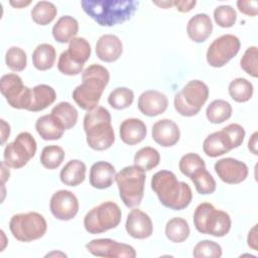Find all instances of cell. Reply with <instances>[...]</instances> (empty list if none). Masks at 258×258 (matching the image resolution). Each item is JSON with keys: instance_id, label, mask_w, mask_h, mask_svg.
I'll return each instance as SVG.
<instances>
[{"instance_id": "6da1fadb", "label": "cell", "mask_w": 258, "mask_h": 258, "mask_svg": "<svg viewBox=\"0 0 258 258\" xmlns=\"http://www.w3.org/2000/svg\"><path fill=\"white\" fill-rule=\"evenodd\" d=\"M151 188L159 202L165 208L180 211L188 207L192 199L190 186L177 180L175 174L169 170H159L151 178Z\"/></svg>"}, {"instance_id": "7a4b0ae2", "label": "cell", "mask_w": 258, "mask_h": 258, "mask_svg": "<svg viewBox=\"0 0 258 258\" xmlns=\"http://www.w3.org/2000/svg\"><path fill=\"white\" fill-rule=\"evenodd\" d=\"M83 10L101 26H113L129 20L139 2L134 0H83Z\"/></svg>"}, {"instance_id": "3957f363", "label": "cell", "mask_w": 258, "mask_h": 258, "mask_svg": "<svg viewBox=\"0 0 258 258\" xmlns=\"http://www.w3.org/2000/svg\"><path fill=\"white\" fill-rule=\"evenodd\" d=\"M110 80L109 71L98 63H93L82 73V84L73 91V99L86 111L97 107L104 89Z\"/></svg>"}, {"instance_id": "277c9868", "label": "cell", "mask_w": 258, "mask_h": 258, "mask_svg": "<svg viewBox=\"0 0 258 258\" xmlns=\"http://www.w3.org/2000/svg\"><path fill=\"white\" fill-rule=\"evenodd\" d=\"M84 130L88 145L98 151L110 148L115 141L114 129L111 125L110 112L102 106H97L86 113Z\"/></svg>"}, {"instance_id": "5b68a950", "label": "cell", "mask_w": 258, "mask_h": 258, "mask_svg": "<svg viewBox=\"0 0 258 258\" xmlns=\"http://www.w3.org/2000/svg\"><path fill=\"white\" fill-rule=\"evenodd\" d=\"M145 179V170L135 164L126 166L116 173L115 180L118 185L119 196L126 207L136 208L141 204Z\"/></svg>"}, {"instance_id": "8992f818", "label": "cell", "mask_w": 258, "mask_h": 258, "mask_svg": "<svg viewBox=\"0 0 258 258\" xmlns=\"http://www.w3.org/2000/svg\"><path fill=\"white\" fill-rule=\"evenodd\" d=\"M194 225L202 234L224 237L229 233L232 222L228 213L217 210L210 203H202L195 210Z\"/></svg>"}, {"instance_id": "52a82bcc", "label": "cell", "mask_w": 258, "mask_h": 258, "mask_svg": "<svg viewBox=\"0 0 258 258\" xmlns=\"http://www.w3.org/2000/svg\"><path fill=\"white\" fill-rule=\"evenodd\" d=\"M209 98L208 86L200 80H191L174 96V109L181 116L197 115Z\"/></svg>"}, {"instance_id": "ba28073f", "label": "cell", "mask_w": 258, "mask_h": 258, "mask_svg": "<svg viewBox=\"0 0 258 258\" xmlns=\"http://www.w3.org/2000/svg\"><path fill=\"white\" fill-rule=\"evenodd\" d=\"M122 218L119 206L111 201L91 209L84 218V227L90 234H101L116 228Z\"/></svg>"}, {"instance_id": "9c48e42d", "label": "cell", "mask_w": 258, "mask_h": 258, "mask_svg": "<svg viewBox=\"0 0 258 258\" xmlns=\"http://www.w3.org/2000/svg\"><path fill=\"white\" fill-rule=\"evenodd\" d=\"M9 229L13 237L20 242H31L44 236L47 224L42 215L37 212H28L12 216Z\"/></svg>"}, {"instance_id": "30bf717a", "label": "cell", "mask_w": 258, "mask_h": 258, "mask_svg": "<svg viewBox=\"0 0 258 258\" xmlns=\"http://www.w3.org/2000/svg\"><path fill=\"white\" fill-rule=\"evenodd\" d=\"M36 141L29 132L19 133L14 141L8 143L3 152L4 163L8 167L21 168L35 155Z\"/></svg>"}, {"instance_id": "8fae6325", "label": "cell", "mask_w": 258, "mask_h": 258, "mask_svg": "<svg viewBox=\"0 0 258 258\" xmlns=\"http://www.w3.org/2000/svg\"><path fill=\"white\" fill-rule=\"evenodd\" d=\"M0 91L12 108L28 110L32 89L24 86L17 74L4 75L0 80Z\"/></svg>"}, {"instance_id": "7c38bea8", "label": "cell", "mask_w": 258, "mask_h": 258, "mask_svg": "<svg viewBox=\"0 0 258 258\" xmlns=\"http://www.w3.org/2000/svg\"><path fill=\"white\" fill-rule=\"evenodd\" d=\"M240 46V39L236 35H221L209 45L207 61L213 68H222L239 52Z\"/></svg>"}, {"instance_id": "4fadbf2b", "label": "cell", "mask_w": 258, "mask_h": 258, "mask_svg": "<svg viewBox=\"0 0 258 258\" xmlns=\"http://www.w3.org/2000/svg\"><path fill=\"white\" fill-rule=\"evenodd\" d=\"M89 253L97 257L105 258H135V249L125 243H120L109 238L91 240L86 244Z\"/></svg>"}, {"instance_id": "5bb4252c", "label": "cell", "mask_w": 258, "mask_h": 258, "mask_svg": "<svg viewBox=\"0 0 258 258\" xmlns=\"http://www.w3.org/2000/svg\"><path fill=\"white\" fill-rule=\"evenodd\" d=\"M49 209L54 218L60 221H70L79 212V201L75 194L67 189L55 191L49 203Z\"/></svg>"}, {"instance_id": "9a60e30c", "label": "cell", "mask_w": 258, "mask_h": 258, "mask_svg": "<svg viewBox=\"0 0 258 258\" xmlns=\"http://www.w3.org/2000/svg\"><path fill=\"white\" fill-rule=\"evenodd\" d=\"M215 171L224 182L237 184L246 179L249 170L243 161L232 157H225L215 163Z\"/></svg>"}, {"instance_id": "2e32d148", "label": "cell", "mask_w": 258, "mask_h": 258, "mask_svg": "<svg viewBox=\"0 0 258 258\" xmlns=\"http://www.w3.org/2000/svg\"><path fill=\"white\" fill-rule=\"evenodd\" d=\"M126 232L134 239L143 240L153 233V225L150 217L139 209H133L127 216L125 224Z\"/></svg>"}, {"instance_id": "e0dca14e", "label": "cell", "mask_w": 258, "mask_h": 258, "mask_svg": "<svg viewBox=\"0 0 258 258\" xmlns=\"http://www.w3.org/2000/svg\"><path fill=\"white\" fill-rule=\"evenodd\" d=\"M137 106L143 115L154 117L165 112L168 100L163 93L156 90H148L139 96Z\"/></svg>"}, {"instance_id": "ac0fdd59", "label": "cell", "mask_w": 258, "mask_h": 258, "mask_svg": "<svg viewBox=\"0 0 258 258\" xmlns=\"http://www.w3.org/2000/svg\"><path fill=\"white\" fill-rule=\"evenodd\" d=\"M179 137V128L170 119L158 120L152 126V138L160 146L171 147L178 142Z\"/></svg>"}, {"instance_id": "d6986e66", "label": "cell", "mask_w": 258, "mask_h": 258, "mask_svg": "<svg viewBox=\"0 0 258 258\" xmlns=\"http://www.w3.org/2000/svg\"><path fill=\"white\" fill-rule=\"evenodd\" d=\"M234 148V143L225 128L207 136L203 143V150L210 157L221 156Z\"/></svg>"}, {"instance_id": "ffe728a7", "label": "cell", "mask_w": 258, "mask_h": 258, "mask_svg": "<svg viewBox=\"0 0 258 258\" xmlns=\"http://www.w3.org/2000/svg\"><path fill=\"white\" fill-rule=\"evenodd\" d=\"M123 52L121 39L114 34L101 35L96 43V54L105 62L116 61Z\"/></svg>"}, {"instance_id": "44dd1931", "label": "cell", "mask_w": 258, "mask_h": 258, "mask_svg": "<svg viewBox=\"0 0 258 258\" xmlns=\"http://www.w3.org/2000/svg\"><path fill=\"white\" fill-rule=\"evenodd\" d=\"M115 167L107 161H97L90 169V184L98 189H105L112 185L115 179Z\"/></svg>"}, {"instance_id": "7402d4cb", "label": "cell", "mask_w": 258, "mask_h": 258, "mask_svg": "<svg viewBox=\"0 0 258 258\" xmlns=\"http://www.w3.org/2000/svg\"><path fill=\"white\" fill-rule=\"evenodd\" d=\"M121 140L128 145L140 143L147 134L145 123L138 118L125 119L119 128Z\"/></svg>"}, {"instance_id": "603a6c76", "label": "cell", "mask_w": 258, "mask_h": 258, "mask_svg": "<svg viewBox=\"0 0 258 258\" xmlns=\"http://www.w3.org/2000/svg\"><path fill=\"white\" fill-rule=\"evenodd\" d=\"M213 31V23L206 13L194 15L187 22L186 32L188 37L195 42L205 41Z\"/></svg>"}, {"instance_id": "cb8c5ba5", "label": "cell", "mask_w": 258, "mask_h": 258, "mask_svg": "<svg viewBox=\"0 0 258 258\" xmlns=\"http://www.w3.org/2000/svg\"><path fill=\"white\" fill-rule=\"evenodd\" d=\"M35 129L43 140H57L66 130L61 122L51 113L39 117L35 122Z\"/></svg>"}, {"instance_id": "d4e9b609", "label": "cell", "mask_w": 258, "mask_h": 258, "mask_svg": "<svg viewBox=\"0 0 258 258\" xmlns=\"http://www.w3.org/2000/svg\"><path fill=\"white\" fill-rule=\"evenodd\" d=\"M56 99V93L54 89L48 85L40 84L32 88L31 102L28 108L30 112L42 111L51 105Z\"/></svg>"}, {"instance_id": "484cf974", "label": "cell", "mask_w": 258, "mask_h": 258, "mask_svg": "<svg viewBox=\"0 0 258 258\" xmlns=\"http://www.w3.org/2000/svg\"><path fill=\"white\" fill-rule=\"evenodd\" d=\"M79 31V23L70 15L61 16L52 27V36L59 43L71 41Z\"/></svg>"}, {"instance_id": "4316f807", "label": "cell", "mask_w": 258, "mask_h": 258, "mask_svg": "<svg viewBox=\"0 0 258 258\" xmlns=\"http://www.w3.org/2000/svg\"><path fill=\"white\" fill-rule=\"evenodd\" d=\"M86 164L79 159L70 160L60 170L61 182L69 186H77L86 178Z\"/></svg>"}, {"instance_id": "83f0119b", "label": "cell", "mask_w": 258, "mask_h": 258, "mask_svg": "<svg viewBox=\"0 0 258 258\" xmlns=\"http://www.w3.org/2000/svg\"><path fill=\"white\" fill-rule=\"evenodd\" d=\"M56 51L49 43L38 44L32 52V63L38 71H47L54 64Z\"/></svg>"}, {"instance_id": "f1b7e54d", "label": "cell", "mask_w": 258, "mask_h": 258, "mask_svg": "<svg viewBox=\"0 0 258 258\" xmlns=\"http://www.w3.org/2000/svg\"><path fill=\"white\" fill-rule=\"evenodd\" d=\"M190 233L188 223L185 219L175 217L170 219L165 225V236L173 243H181L185 241Z\"/></svg>"}, {"instance_id": "f546056e", "label": "cell", "mask_w": 258, "mask_h": 258, "mask_svg": "<svg viewBox=\"0 0 258 258\" xmlns=\"http://www.w3.org/2000/svg\"><path fill=\"white\" fill-rule=\"evenodd\" d=\"M232 106L229 102L218 99L212 101L206 110L207 119L213 124H220L232 116Z\"/></svg>"}, {"instance_id": "4dcf8cb0", "label": "cell", "mask_w": 258, "mask_h": 258, "mask_svg": "<svg viewBox=\"0 0 258 258\" xmlns=\"http://www.w3.org/2000/svg\"><path fill=\"white\" fill-rule=\"evenodd\" d=\"M66 51L74 61L85 64L91 56V45L84 37H74Z\"/></svg>"}, {"instance_id": "1f68e13d", "label": "cell", "mask_w": 258, "mask_h": 258, "mask_svg": "<svg viewBox=\"0 0 258 258\" xmlns=\"http://www.w3.org/2000/svg\"><path fill=\"white\" fill-rule=\"evenodd\" d=\"M228 91L230 97L234 101L238 103H244L251 99L253 95V85L247 79L237 78L231 81Z\"/></svg>"}, {"instance_id": "d6a6232c", "label": "cell", "mask_w": 258, "mask_h": 258, "mask_svg": "<svg viewBox=\"0 0 258 258\" xmlns=\"http://www.w3.org/2000/svg\"><path fill=\"white\" fill-rule=\"evenodd\" d=\"M57 9L52 2L39 1L31 9L32 20L39 25H47L56 16Z\"/></svg>"}, {"instance_id": "836d02e7", "label": "cell", "mask_w": 258, "mask_h": 258, "mask_svg": "<svg viewBox=\"0 0 258 258\" xmlns=\"http://www.w3.org/2000/svg\"><path fill=\"white\" fill-rule=\"evenodd\" d=\"M51 114L61 122L66 130L73 128L77 124L79 117L78 110L69 102H59L56 104L52 108Z\"/></svg>"}, {"instance_id": "e575fe53", "label": "cell", "mask_w": 258, "mask_h": 258, "mask_svg": "<svg viewBox=\"0 0 258 258\" xmlns=\"http://www.w3.org/2000/svg\"><path fill=\"white\" fill-rule=\"evenodd\" d=\"M189 178L194 182L197 191L201 195H211L216 190V181L206 167L198 168Z\"/></svg>"}, {"instance_id": "d590c367", "label": "cell", "mask_w": 258, "mask_h": 258, "mask_svg": "<svg viewBox=\"0 0 258 258\" xmlns=\"http://www.w3.org/2000/svg\"><path fill=\"white\" fill-rule=\"evenodd\" d=\"M160 154L157 149L145 146L140 148L134 155V164L144 170H151L159 164Z\"/></svg>"}, {"instance_id": "8d00e7d4", "label": "cell", "mask_w": 258, "mask_h": 258, "mask_svg": "<svg viewBox=\"0 0 258 258\" xmlns=\"http://www.w3.org/2000/svg\"><path fill=\"white\" fill-rule=\"evenodd\" d=\"M66 156L64 150L58 145L45 146L40 154V162L47 169L57 168Z\"/></svg>"}, {"instance_id": "74e56055", "label": "cell", "mask_w": 258, "mask_h": 258, "mask_svg": "<svg viewBox=\"0 0 258 258\" xmlns=\"http://www.w3.org/2000/svg\"><path fill=\"white\" fill-rule=\"evenodd\" d=\"M134 101V93L131 89L126 87H119L114 89L109 97V105L116 110H123L132 105Z\"/></svg>"}, {"instance_id": "f35d334b", "label": "cell", "mask_w": 258, "mask_h": 258, "mask_svg": "<svg viewBox=\"0 0 258 258\" xmlns=\"http://www.w3.org/2000/svg\"><path fill=\"white\" fill-rule=\"evenodd\" d=\"M5 62L11 71L21 72L26 68L27 64L26 52L18 46H11L6 51Z\"/></svg>"}, {"instance_id": "ab89813d", "label": "cell", "mask_w": 258, "mask_h": 258, "mask_svg": "<svg viewBox=\"0 0 258 258\" xmlns=\"http://www.w3.org/2000/svg\"><path fill=\"white\" fill-rule=\"evenodd\" d=\"M222 254V247L211 240L200 241L192 251V255L196 258H220Z\"/></svg>"}, {"instance_id": "60d3db41", "label": "cell", "mask_w": 258, "mask_h": 258, "mask_svg": "<svg viewBox=\"0 0 258 258\" xmlns=\"http://www.w3.org/2000/svg\"><path fill=\"white\" fill-rule=\"evenodd\" d=\"M178 167L182 174L189 177L194 173V171H196L198 168L206 167V163H205V160L199 154L189 152L184 154L180 158Z\"/></svg>"}, {"instance_id": "b9f144b4", "label": "cell", "mask_w": 258, "mask_h": 258, "mask_svg": "<svg viewBox=\"0 0 258 258\" xmlns=\"http://www.w3.org/2000/svg\"><path fill=\"white\" fill-rule=\"evenodd\" d=\"M215 22L221 27H232L237 19L236 10L230 5H220L214 10Z\"/></svg>"}, {"instance_id": "7bdbcfd3", "label": "cell", "mask_w": 258, "mask_h": 258, "mask_svg": "<svg viewBox=\"0 0 258 258\" xmlns=\"http://www.w3.org/2000/svg\"><path fill=\"white\" fill-rule=\"evenodd\" d=\"M241 69L253 78L258 76V49L257 46L248 47L240 60Z\"/></svg>"}, {"instance_id": "ee69618b", "label": "cell", "mask_w": 258, "mask_h": 258, "mask_svg": "<svg viewBox=\"0 0 258 258\" xmlns=\"http://www.w3.org/2000/svg\"><path fill=\"white\" fill-rule=\"evenodd\" d=\"M84 64H80L74 61L67 53V51H62L58 57L57 69L58 71L67 76H77L82 73Z\"/></svg>"}, {"instance_id": "f6af8a7d", "label": "cell", "mask_w": 258, "mask_h": 258, "mask_svg": "<svg viewBox=\"0 0 258 258\" xmlns=\"http://www.w3.org/2000/svg\"><path fill=\"white\" fill-rule=\"evenodd\" d=\"M258 2L256 0H248V1H244V0H239L237 1V7L238 9L246 14V15H250V16H256L258 13Z\"/></svg>"}, {"instance_id": "bcb514c9", "label": "cell", "mask_w": 258, "mask_h": 258, "mask_svg": "<svg viewBox=\"0 0 258 258\" xmlns=\"http://www.w3.org/2000/svg\"><path fill=\"white\" fill-rule=\"evenodd\" d=\"M197 4L196 0H175L173 1V6L179 12H188L190 11Z\"/></svg>"}, {"instance_id": "7dc6e473", "label": "cell", "mask_w": 258, "mask_h": 258, "mask_svg": "<svg viewBox=\"0 0 258 258\" xmlns=\"http://www.w3.org/2000/svg\"><path fill=\"white\" fill-rule=\"evenodd\" d=\"M248 246L253 249L254 251H257V225H254L253 228L249 231L248 233V238H247Z\"/></svg>"}, {"instance_id": "c3c4849f", "label": "cell", "mask_w": 258, "mask_h": 258, "mask_svg": "<svg viewBox=\"0 0 258 258\" xmlns=\"http://www.w3.org/2000/svg\"><path fill=\"white\" fill-rule=\"evenodd\" d=\"M0 122H1V144L4 145L10 135V125L3 119H1Z\"/></svg>"}, {"instance_id": "681fc988", "label": "cell", "mask_w": 258, "mask_h": 258, "mask_svg": "<svg viewBox=\"0 0 258 258\" xmlns=\"http://www.w3.org/2000/svg\"><path fill=\"white\" fill-rule=\"evenodd\" d=\"M257 135L258 133L257 132H254L252 134V136L250 137L249 139V142H248V149L254 154V155H257Z\"/></svg>"}, {"instance_id": "f907efd6", "label": "cell", "mask_w": 258, "mask_h": 258, "mask_svg": "<svg viewBox=\"0 0 258 258\" xmlns=\"http://www.w3.org/2000/svg\"><path fill=\"white\" fill-rule=\"evenodd\" d=\"M10 5H12L15 8H23L31 3V1H10Z\"/></svg>"}, {"instance_id": "816d5d0a", "label": "cell", "mask_w": 258, "mask_h": 258, "mask_svg": "<svg viewBox=\"0 0 258 258\" xmlns=\"http://www.w3.org/2000/svg\"><path fill=\"white\" fill-rule=\"evenodd\" d=\"M155 5L161 7V8H169L171 6H173V1H161V2H158V1H154L153 2Z\"/></svg>"}, {"instance_id": "f5cc1de1", "label": "cell", "mask_w": 258, "mask_h": 258, "mask_svg": "<svg viewBox=\"0 0 258 258\" xmlns=\"http://www.w3.org/2000/svg\"><path fill=\"white\" fill-rule=\"evenodd\" d=\"M52 255H56V256H57V255H61V256H64V257L67 256L66 254H63V253H61V252H59V253H56V252H51V253L47 254L46 256H52Z\"/></svg>"}]
</instances>
